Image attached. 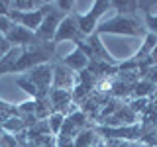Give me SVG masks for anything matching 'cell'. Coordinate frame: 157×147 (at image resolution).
<instances>
[{
    "mask_svg": "<svg viewBox=\"0 0 157 147\" xmlns=\"http://www.w3.org/2000/svg\"><path fill=\"white\" fill-rule=\"evenodd\" d=\"M96 33L102 36V33H110V36H132V37H145L147 29L145 24L137 14L134 16H122V14H116L114 18H108L104 22L98 24Z\"/></svg>",
    "mask_w": 157,
    "mask_h": 147,
    "instance_id": "1",
    "label": "cell"
},
{
    "mask_svg": "<svg viewBox=\"0 0 157 147\" xmlns=\"http://www.w3.org/2000/svg\"><path fill=\"white\" fill-rule=\"evenodd\" d=\"M110 10V2L108 0H96L94 4L90 6V10L85 14H77V20H78V29L82 32V36L88 37L96 32L98 24H100V18Z\"/></svg>",
    "mask_w": 157,
    "mask_h": 147,
    "instance_id": "2",
    "label": "cell"
},
{
    "mask_svg": "<svg viewBox=\"0 0 157 147\" xmlns=\"http://www.w3.org/2000/svg\"><path fill=\"white\" fill-rule=\"evenodd\" d=\"M63 18H65V14L61 12L55 2H49L47 4V12H45V18H43L41 26L39 29L36 32V37L39 41H53V37H55V32L59 28V24L63 22Z\"/></svg>",
    "mask_w": 157,
    "mask_h": 147,
    "instance_id": "3",
    "label": "cell"
},
{
    "mask_svg": "<svg viewBox=\"0 0 157 147\" xmlns=\"http://www.w3.org/2000/svg\"><path fill=\"white\" fill-rule=\"evenodd\" d=\"M85 39L82 32L78 29V20H77V14L71 12L69 16L63 18V22L59 24L57 32H55V37H53V43H61V41H73V43H78Z\"/></svg>",
    "mask_w": 157,
    "mask_h": 147,
    "instance_id": "4",
    "label": "cell"
},
{
    "mask_svg": "<svg viewBox=\"0 0 157 147\" xmlns=\"http://www.w3.org/2000/svg\"><path fill=\"white\" fill-rule=\"evenodd\" d=\"M47 4L49 2H45L41 8H37V10H32V12H18V10H10L8 18L12 20L14 24H20V26H24L26 29H29V32L36 33L37 29H39V26H41L43 18H45Z\"/></svg>",
    "mask_w": 157,
    "mask_h": 147,
    "instance_id": "5",
    "label": "cell"
},
{
    "mask_svg": "<svg viewBox=\"0 0 157 147\" xmlns=\"http://www.w3.org/2000/svg\"><path fill=\"white\" fill-rule=\"evenodd\" d=\"M24 75L36 85V88L39 90V96L49 94V90H51V86H53V67L49 65V63H41V65L29 69Z\"/></svg>",
    "mask_w": 157,
    "mask_h": 147,
    "instance_id": "6",
    "label": "cell"
},
{
    "mask_svg": "<svg viewBox=\"0 0 157 147\" xmlns=\"http://www.w3.org/2000/svg\"><path fill=\"white\" fill-rule=\"evenodd\" d=\"M96 134L106 137V139H120V141H134L141 137V126L140 124H132V126H100L96 127Z\"/></svg>",
    "mask_w": 157,
    "mask_h": 147,
    "instance_id": "7",
    "label": "cell"
},
{
    "mask_svg": "<svg viewBox=\"0 0 157 147\" xmlns=\"http://www.w3.org/2000/svg\"><path fill=\"white\" fill-rule=\"evenodd\" d=\"M85 41H86L88 49H90V57H88L90 61H100V63H106V65H118V59L110 55V51L106 49V45L102 43V39L96 32L92 36L85 37Z\"/></svg>",
    "mask_w": 157,
    "mask_h": 147,
    "instance_id": "8",
    "label": "cell"
},
{
    "mask_svg": "<svg viewBox=\"0 0 157 147\" xmlns=\"http://www.w3.org/2000/svg\"><path fill=\"white\" fill-rule=\"evenodd\" d=\"M86 124H88L86 114L82 110H77V112H73L71 116H65V122H63V127H61V134L59 135L73 137V139H75L78 131L86 130Z\"/></svg>",
    "mask_w": 157,
    "mask_h": 147,
    "instance_id": "9",
    "label": "cell"
},
{
    "mask_svg": "<svg viewBox=\"0 0 157 147\" xmlns=\"http://www.w3.org/2000/svg\"><path fill=\"white\" fill-rule=\"evenodd\" d=\"M4 39H6L12 47H28V45H32L37 37H36V33H33V32L26 29L24 26L14 24V26L10 28V32L4 36Z\"/></svg>",
    "mask_w": 157,
    "mask_h": 147,
    "instance_id": "10",
    "label": "cell"
},
{
    "mask_svg": "<svg viewBox=\"0 0 157 147\" xmlns=\"http://www.w3.org/2000/svg\"><path fill=\"white\" fill-rule=\"evenodd\" d=\"M77 85V75L67 69L63 63L53 67V86L51 88H59V90H73Z\"/></svg>",
    "mask_w": 157,
    "mask_h": 147,
    "instance_id": "11",
    "label": "cell"
},
{
    "mask_svg": "<svg viewBox=\"0 0 157 147\" xmlns=\"http://www.w3.org/2000/svg\"><path fill=\"white\" fill-rule=\"evenodd\" d=\"M132 124H137V122H136V114L132 112V108L130 106H120L102 126L116 127V126H132Z\"/></svg>",
    "mask_w": 157,
    "mask_h": 147,
    "instance_id": "12",
    "label": "cell"
},
{
    "mask_svg": "<svg viewBox=\"0 0 157 147\" xmlns=\"http://www.w3.org/2000/svg\"><path fill=\"white\" fill-rule=\"evenodd\" d=\"M49 102H51L53 112H61V114H65L67 106L73 104L71 90H59V88H51V90H49Z\"/></svg>",
    "mask_w": 157,
    "mask_h": 147,
    "instance_id": "13",
    "label": "cell"
},
{
    "mask_svg": "<svg viewBox=\"0 0 157 147\" xmlns=\"http://www.w3.org/2000/svg\"><path fill=\"white\" fill-rule=\"evenodd\" d=\"M88 63H90L88 57L77 47L73 49L71 53H67L65 59H63V65H65L67 69H71L73 73H81V71H85V69H88Z\"/></svg>",
    "mask_w": 157,
    "mask_h": 147,
    "instance_id": "14",
    "label": "cell"
},
{
    "mask_svg": "<svg viewBox=\"0 0 157 147\" xmlns=\"http://www.w3.org/2000/svg\"><path fill=\"white\" fill-rule=\"evenodd\" d=\"M28 127H29V124H28L26 120H24V118H20V116H12V118H8V120L4 122L2 131L16 135V134H20V131H26Z\"/></svg>",
    "mask_w": 157,
    "mask_h": 147,
    "instance_id": "15",
    "label": "cell"
},
{
    "mask_svg": "<svg viewBox=\"0 0 157 147\" xmlns=\"http://www.w3.org/2000/svg\"><path fill=\"white\" fill-rule=\"evenodd\" d=\"M96 137H98L96 130H82L75 137V147H92L98 143Z\"/></svg>",
    "mask_w": 157,
    "mask_h": 147,
    "instance_id": "16",
    "label": "cell"
},
{
    "mask_svg": "<svg viewBox=\"0 0 157 147\" xmlns=\"http://www.w3.org/2000/svg\"><path fill=\"white\" fill-rule=\"evenodd\" d=\"M110 8H114L122 16H134V14H137V2H134V0H128V2L114 0V2H110Z\"/></svg>",
    "mask_w": 157,
    "mask_h": 147,
    "instance_id": "17",
    "label": "cell"
},
{
    "mask_svg": "<svg viewBox=\"0 0 157 147\" xmlns=\"http://www.w3.org/2000/svg\"><path fill=\"white\" fill-rule=\"evenodd\" d=\"M45 2H36V0H10V6L12 10H18V12H32V10L41 8Z\"/></svg>",
    "mask_w": 157,
    "mask_h": 147,
    "instance_id": "18",
    "label": "cell"
},
{
    "mask_svg": "<svg viewBox=\"0 0 157 147\" xmlns=\"http://www.w3.org/2000/svg\"><path fill=\"white\" fill-rule=\"evenodd\" d=\"M16 85L22 88L24 92H26L28 96H32L33 100H36V98L39 96V90L36 88V85H33L32 81H29V78L26 77V75H20V77H16Z\"/></svg>",
    "mask_w": 157,
    "mask_h": 147,
    "instance_id": "19",
    "label": "cell"
},
{
    "mask_svg": "<svg viewBox=\"0 0 157 147\" xmlns=\"http://www.w3.org/2000/svg\"><path fill=\"white\" fill-rule=\"evenodd\" d=\"M63 122H65V114H61V112H53V114L47 118V126H49L51 135H59V134H61Z\"/></svg>",
    "mask_w": 157,
    "mask_h": 147,
    "instance_id": "20",
    "label": "cell"
},
{
    "mask_svg": "<svg viewBox=\"0 0 157 147\" xmlns=\"http://www.w3.org/2000/svg\"><path fill=\"white\" fill-rule=\"evenodd\" d=\"M155 85H151L149 81H137L134 85V90H132V94L136 98H149V94L153 92Z\"/></svg>",
    "mask_w": 157,
    "mask_h": 147,
    "instance_id": "21",
    "label": "cell"
},
{
    "mask_svg": "<svg viewBox=\"0 0 157 147\" xmlns=\"http://www.w3.org/2000/svg\"><path fill=\"white\" fill-rule=\"evenodd\" d=\"M12 116H18V106L0 100V127H2L4 122H6L8 118H12Z\"/></svg>",
    "mask_w": 157,
    "mask_h": 147,
    "instance_id": "22",
    "label": "cell"
},
{
    "mask_svg": "<svg viewBox=\"0 0 157 147\" xmlns=\"http://www.w3.org/2000/svg\"><path fill=\"white\" fill-rule=\"evenodd\" d=\"M144 24L147 33H153L157 37V14H151V16H144Z\"/></svg>",
    "mask_w": 157,
    "mask_h": 147,
    "instance_id": "23",
    "label": "cell"
},
{
    "mask_svg": "<svg viewBox=\"0 0 157 147\" xmlns=\"http://www.w3.org/2000/svg\"><path fill=\"white\" fill-rule=\"evenodd\" d=\"M147 102H149V98H136V100H132V102H130L132 112H134V114H137V112L145 110V108H147Z\"/></svg>",
    "mask_w": 157,
    "mask_h": 147,
    "instance_id": "24",
    "label": "cell"
},
{
    "mask_svg": "<svg viewBox=\"0 0 157 147\" xmlns=\"http://www.w3.org/2000/svg\"><path fill=\"white\" fill-rule=\"evenodd\" d=\"M12 26H14L12 20H10L8 16H2V14H0V36H6Z\"/></svg>",
    "mask_w": 157,
    "mask_h": 147,
    "instance_id": "25",
    "label": "cell"
},
{
    "mask_svg": "<svg viewBox=\"0 0 157 147\" xmlns=\"http://www.w3.org/2000/svg\"><path fill=\"white\" fill-rule=\"evenodd\" d=\"M55 6L61 10L65 16H69L71 10H73V6H75V2H73V0H59V2H55Z\"/></svg>",
    "mask_w": 157,
    "mask_h": 147,
    "instance_id": "26",
    "label": "cell"
},
{
    "mask_svg": "<svg viewBox=\"0 0 157 147\" xmlns=\"http://www.w3.org/2000/svg\"><path fill=\"white\" fill-rule=\"evenodd\" d=\"M10 49H12V45H10V43L6 41V39H4V36H0V59H2L4 55H6V53L10 51Z\"/></svg>",
    "mask_w": 157,
    "mask_h": 147,
    "instance_id": "27",
    "label": "cell"
},
{
    "mask_svg": "<svg viewBox=\"0 0 157 147\" xmlns=\"http://www.w3.org/2000/svg\"><path fill=\"white\" fill-rule=\"evenodd\" d=\"M10 10H12V6H10V0H2V2H0V14H2V16H8Z\"/></svg>",
    "mask_w": 157,
    "mask_h": 147,
    "instance_id": "28",
    "label": "cell"
},
{
    "mask_svg": "<svg viewBox=\"0 0 157 147\" xmlns=\"http://www.w3.org/2000/svg\"><path fill=\"white\" fill-rule=\"evenodd\" d=\"M137 147H153V145H145V143H144V145H137Z\"/></svg>",
    "mask_w": 157,
    "mask_h": 147,
    "instance_id": "29",
    "label": "cell"
},
{
    "mask_svg": "<svg viewBox=\"0 0 157 147\" xmlns=\"http://www.w3.org/2000/svg\"><path fill=\"white\" fill-rule=\"evenodd\" d=\"M0 147H4V145H2V143H0Z\"/></svg>",
    "mask_w": 157,
    "mask_h": 147,
    "instance_id": "30",
    "label": "cell"
}]
</instances>
